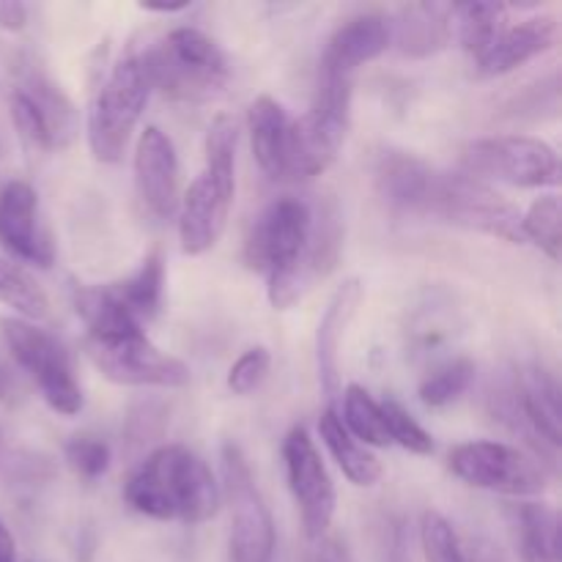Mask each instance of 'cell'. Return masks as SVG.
Segmentation results:
<instances>
[{
    "label": "cell",
    "instance_id": "cell-1",
    "mask_svg": "<svg viewBox=\"0 0 562 562\" xmlns=\"http://www.w3.org/2000/svg\"><path fill=\"white\" fill-rule=\"evenodd\" d=\"M124 499L148 519L201 525L217 514L223 492L201 456L184 445H162L132 472Z\"/></svg>",
    "mask_w": 562,
    "mask_h": 562
},
{
    "label": "cell",
    "instance_id": "cell-2",
    "mask_svg": "<svg viewBox=\"0 0 562 562\" xmlns=\"http://www.w3.org/2000/svg\"><path fill=\"white\" fill-rule=\"evenodd\" d=\"M313 228V206L300 198H278L252 223L245 241V263L267 278L274 311H289L302 300L307 283L302 274Z\"/></svg>",
    "mask_w": 562,
    "mask_h": 562
},
{
    "label": "cell",
    "instance_id": "cell-3",
    "mask_svg": "<svg viewBox=\"0 0 562 562\" xmlns=\"http://www.w3.org/2000/svg\"><path fill=\"white\" fill-rule=\"evenodd\" d=\"M236 121L217 115L206 132V168L201 170L179 203V241L187 256L212 250L228 225L236 195Z\"/></svg>",
    "mask_w": 562,
    "mask_h": 562
},
{
    "label": "cell",
    "instance_id": "cell-4",
    "mask_svg": "<svg viewBox=\"0 0 562 562\" xmlns=\"http://www.w3.org/2000/svg\"><path fill=\"white\" fill-rule=\"evenodd\" d=\"M351 93H355V80L318 71L311 110L300 119H291L289 179H316L338 159L349 135Z\"/></svg>",
    "mask_w": 562,
    "mask_h": 562
},
{
    "label": "cell",
    "instance_id": "cell-5",
    "mask_svg": "<svg viewBox=\"0 0 562 562\" xmlns=\"http://www.w3.org/2000/svg\"><path fill=\"white\" fill-rule=\"evenodd\" d=\"M151 86L181 102H203L228 86L231 66L220 44L198 27H176L143 55Z\"/></svg>",
    "mask_w": 562,
    "mask_h": 562
},
{
    "label": "cell",
    "instance_id": "cell-6",
    "mask_svg": "<svg viewBox=\"0 0 562 562\" xmlns=\"http://www.w3.org/2000/svg\"><path fill=\"white\" fill-rule=\"evenodd\" d=\"M151 91V75L143 55H132L113 66L88 110L86 132L93 159L108 165L124 159L132 132L140 124Z\"/></svg>",
    "mask_w": 562,
    "mask_h": 562
},
{
    "label": "cell",
    "instance_id": "cell-7",
    "mask_svg": "<svg viewBox=\"0 0 562 562\" xmlns=\"http://www.w3.org/2000/svg\"><path fill=\"white\" fill-rule=\"evenodd\" d=\"M461 173L521 190H547L560 184V157L547 140L530 135L481 137L461 148Z\"/></svg>",
    "mask_w": 562,
    "mask_h": 562
},
{
    "label": "cell",
    "instance_id": "cell-8",
    "mask_svg": "<svg viewBox=\"0 0 562 562\" xmlns=\"http://www.w3.org/2000/svg\"><path fill=\"white\" fill-rule=\"evenodd\" d=\"M5 349L20 371L33 379L44 404L58 415L71 417L82 409V390L75 379L69 351L55 335L27 318H0Z\"/></svg>",
    "mask_w": 562,
    "mask_h": 562
},
{
    "label": "cell",
    "instance_id": "cell-9",
    "mask_svg": "<svg viewBox=\"0 0 562 562\" xmlns=\"http://www.w3.org/2000/svg\"><path fill=\"white\" fill-rule=\"evenodd\" d=\"M428 217H439L456 228L477 231V234L497 236V239L514 241V245H525L519 209L508 198L499 195L492 184L461 173V170L456 173L439 170Z\"/></svg>",
    "mask_w": 562,
    "mask_h": 562
},
{
    "label": "cell",
    "instance_id": "cell-10",
    "mask_svg": "<svg viewBox=\"0 0 562 562\" xmlns=\"http://www.w3.org/2000/svg\"><path fill=\"white\" fill-rule=\"evenodd\" d=\"M86 351L104 379L126 387L181 390L190 384V366L148 340L143 329L86 338Z\"/></svg>",
    "mask_w": 562,
    "mask_h": 562
},
{
    "label": "cell",
    "instance_id": "cell-11",
    "mask_svg": "<svg viewBox=\"0 0 562 562\" xmlns=\"http://www.w3.org/2000/svg\"><path fill=\"white\" fill-rule=\"evenodd\" d=\"M223 488L231 508V562H272L274 521L239 445H223Z\"/></svg>",
    "mask_w": 562,
    "mask_h": 562
},
{
    "label": "cell",
    "instance_id": "cell-12",
    "mask_svg": "<svg viewBox=\"0 0 562 562\" xmlns=\"http://www.w3.org/2000/svg\"><path fill=\"white\" fill-rule=\"evenodd\" d=\"M450 472L461 483L505 497H536L547 488V470L536 456L505 442H467L450 453Z\"/></svg>",
    "mask_w": 562,
    "mask_h": 562
},
{
    "label": "cell",
    "instance_id": "cell-13",
    "mask_svg": "<svg viewBox=\"0 0 562 562\" xmlns=\"http://www.w3.org/2000/svg\"><path fill=\"white\" fill-rule=\"evenodd\" d=\"M283 461L291 494H294L296 505H300L305 536L307 541L316 543L318 538L329 532L335 505H338L333 475H329L316 442H313L311 434L302 426L291 428L289 437L283 439Z\"/></svg>",
    "mask_w": 562,
    "mask_h": 562
},
{
    "label": "cell",
    "instance_id": "cell-14",
    "mask_svg": "<svg viewBox=\"0 0 562 562\" xmlns=\"http://www.w3.org/2000/svg\"><path fill=\"white\" fill-rule=\"evenodd\" d=\"M0 245L16 261L49 269L55 245L38 212V195L27 181H9L0 190Z\"/></svg>",
    "mask_w": 562,
    "mask_h": 562
},
{
    "label": "cell",
    "instance_id": "cell-15",
    "mask_svg": "<svg viewBox=\"0 0 562 562\" xmlns=\"http://www.w3.org/2000/svg\"><path fill=\"white\" fill-rule=\"evenodd\" d=\"M521 431L532 437L538 453L554 459L562 445V395L554 373L530 366L514 382Z\"/></svg>",
    "mask_w": 562,
    "mask_h": 562
},
{
    "label": "cell",
    "instance_id": "cell-16",
    "mask_svg": "<svg viewBox=\"0 0 562 562\" xmlns=\"http://www.w3.org/2000/svg\"><path fill=\"white\" fill-rule=\"evenodd\" d=\"M179 157L176 146L159 126H146L135 146V184L143 203L157 217L170 220L179 212Z\"/></svg>",
    "mask_w": 562,
    "mask_h": 562
},
{
    "label": "cell",
    "instance_id": "cell-17",
    "mask_svg": "<svg viewBox=\"0 0 562 562\" xmlns=\"http://www.w3.org/2000/svg\"><path fill=\"white\" fill-rule=\"evenodd\" d=\"M439 170L404 151H384L376 162V190L390 212L428 217Z\"/></svg>",
    "mask_w": 562,
    "mask_h": 562
},
{
    "label": "cell",
    "instance_id": "cell-18",
    "mask_svg": "<svg viewBox=\"0 0 562 562\" xmlns=\"http://www.w3.org/2000/svg\"><path fill=\"white\" fill-rule=\"evenodd\" d=\"M393 47V22L384 14H360L346 20L338 31L329 36L327 49L322 55L318 71L349 77L355 80L357 69Z\"/></svg>",
    "mask_w": 562,
    "mask_h": 562
},
{
    "label": "cell",
    "instance_id": "cell-19",
    "mask_svg": "<svg viewBox=\"0 0 562 562\" xmlns=\"http://www.w3.org/2000/svg\"><path fill=\"white\" fill-rule=\"evenodd\" d=\"M560 38V22L552 14H532L525 20L505 25L503 33L494 38L488 53L475 60L481 77H499L519 66L530 64L538 55L549 53Z\"/></svg>",
    "mask_w": 562,
    "mask_h": 562
},
{
    "label": "cell",
    "instance_id": "cell-20",
    "mask_svg": "<svg viewBox=\"0 0 562 562\" xmlns=\"http://www.w3.org/2000/svg\"><path fill=\"white\" fill-rule=\"evenodd\" d=\"M362 300H366V285L357 278L344 280L335 289L333 300L327 302L322 322H318L316 333V368L318 382H322L324 393L338 395L340 387V346H344L346 329L355 322L357 311H360Z\"/></svg>",
    "mask_w": 562,
    "mask_h": 562
},
{
    "label": "cell",
    "instance_id": "cell-21",
    "mask_svg": "<svg viewBox=\"0 0 562 562\" xmlns=\"http://www.w3.org/2000/svg\"><path fill=\"white\" fill-rule=\"evenodd\" d=\"M252 157L272 181H289V135L291 119L272 97L252 99L247 110Z\"/></svg>",
    "mask_w": 562,
    "mask_h": 562
},
{
    "label": "cell",
    "instance_id": "cell-22",
    "mask_svg": "<svg viewBox=\"0 0 562 562\" xmlns=\"http://www.w3.org/2000/svg\"><path fill=\"white\" fill-rule=\"evenodd\" d=\"M453 5L448 3H415L398 11L393 22V44L406 58H428L448 47Z\"/></svg>",
    "mask_w": 562,
    "mask_h": 562
},
{
    "label": "cell",
    "instance_id": "cell-23",
    "mask_svg": "<svg viewBox=\"0 0 562 562\" xmlns=\"http://www.w3.org/2000/svg\"><path fill=\"white\" fill-rule=\"evenodd\" d=\"M22 93L31 99V104L36 108L38 119L44 121V130H47L49 146L55 148H66L71 146V140L80 132V119H77V108L60 86H55L47 75L42 71H27L25 80L20 82Z\"/></svg>",
    "mask_w": 562,
    "mask_h": 562
},
{
    "label": "cell",
    "instance_id": "cell-24",
    "mask_svg": "<svg viewBox=\"0 0 562 562\" xmlns=\"http://www.w3.org/2000/svg\"><path fill=\"white\" fill-rule=\"evenodd\" d=\"M318 431H322V442L327 445L335 464L340 467V472H344L355 486L371 488L382 481V464H379V459L366 448V445H360L349 431H346L338 412H324L322 423H318Z\"/></svg>",
    "mask_w": 562,
    "mask_h": 562
},
{
    "label": "cell",
    "instance_id": "cell-25",
    "mask_svg": "<svg viewBox=\"0 0 562 562\" xmlns=\"http://www.w3.org/2000/svg\"><path fill=\"white\" fill-rule=\"evenodd\" d=\"M110 289L140 327L157 318V313L162 311L165 294V261L159 250L148 252L137 272H132L126 280H119V283H110Z\"/></svg>",
    "mask_w": 562,
    "mask_h": 562
},
{
    "label": "cell",
    "instance_id": "cell-26",
    "mask_svg": "<svg viewBox=\"0 0 562 562\" xmlns=\"http://www.w3.org/2000/svg\"><path fill=\"white\" fill-rule=\"evenodd\" d=\"M505 16H508V5L503 3H464L453 5V16H450V31L453 38L472 55L481 60L494 44V38L503 33Z\"/></svg>",
    "mask_w": 562,
    "mask_h": 562
},
{
    "label": "cell",
    "instance_id": "cell-27",
    "mask_svg": "<svg viewBox=\"0 0 562 562\" xmlns=\"http://www.w3.org/2000/svg\"><path fill=\"white\" fill-rule=\"evenodd\" d=\"M521 554L527 562H560V516L547 503H525L516 510Z\"/></svg>",
    "mask_w": 562,
    "mask_h": 562
},
{
    "label": "cell",
    "instance_id": "cell-28",
    "mask_svg": "<svg viewBox=\"0 0 562 562\" xmlns=\"http://www.w3.org/2000/svg\"><path fill=\"white\" fill-rule=\"evenodd\" d=\"M346 431L360 445L371 448H387V426H384L382 401L373 398L360 384H349L344 390V415H338Z\"/></svg>",
    "mask_w": 562,
    "mask_h": 562
},
{
    "label": "cell",
    "instance_id": "cell-29",
    "mask_svg": "<svg viewBox=\"0 0 562 562\" xmlns=\"http://www.w3.org/2000/svg\"><path fill=\"white\" fill-rule=\"evenodd\" d=\"M0 305H9L27 322H42L49 313V300L42 285L14 263L0 261Z\"/></svg>",
    "mask_w": 562,
    "mask_h": 562
},
{
    "label": "cell",
    "instance_id": "cell-30",
    "mask_svg": "<svg viewBox=\"0 0 562 562\" xmlns=\"http://www.w3.org/2000/svg\"><path fill=\"white\" fill-rule=\"evenodd\" d=\"M521 234L525 241L541 247L552 261H560L562 252V203L558 195H543L521 212Z\"/></svg>",
    "mask_w": 562,
    "mask_h": 562
},
{
    "label": "cell",
    "instance_id": "cell-31",
    "mask_svg": "<svg viewBox=\"0 0 562 562\" xmlns=\"http://www.w3.org/2000/svg\"><path fill=\"white\" fill-rule=\"evenodd\" d=\"M475 362L459 357V360H450L445 366H439L437 371L428 373L420 384V401L431 409H442L450 406L453 401H459L467 390L475 382Z\"/></svg>",
    "mask_w": 562,
    "mask_h": 562
},
{
    "label": "cell",
    "instance_id": "cell-32",
    "mask_svg": "<svg viewBox=\"0 0 562 562\" xmlns=\"http://www.w3.org/2000/svg\"><path fill=\"white\" fill-rule=\"evenodd\" d=\"M384 412V426H387L390 445H401L404 450L415 456H431L434 453V439L415 417L409 415V409L398 404V401L387 398L382 401Z\"/></svg>",
    "mask_w": 562,
    "mask_h": 562
},
{
    "label": "cell",
    "instance_id": "cell-33",
    "mask_svg": "<svg viewBox=\"0 0 562 562\" xmlns=\"http://www.w3.org/2000/svg\"><path fill=\"white\" fill-rule=\"evenodd\" d=\"M420 543L426 562H464L459 532L437 510H426L420 521Z\"/></svg>",
    "mask_w": 562,
    "mask_h": 562
},
{
    "label": "cell",
    "instance_id": "cell-34",
    "mask_svg": "<svg viewBox=\"0 0 562 562\" xmlns=\"http://www.w3.org/2000/svg\"><path fill=\"white\" fill-rule=\"evenodd\" d=\"M64 459L71 467V472L80 475L82 481H97V477H102L108 472L110 448L108 442H102L97 437H75L66 442Z\"/></svg>",
    "mask_w": 562,
    "mask_h": 562
},
{
    "label": "cell",
    "instance_id": "cell-35",
    "mask_svg": "<svg viewBox=\"0 0 562 562\" xmlns=\"http://www.w3.org/2000/svg\"><path fill=\"white\" fill-rule=\"evenodd\" d=\"M269 368H272V357L263 346L256 349H247L239 360L231 366L228 371V390L234 395H250L256 393L263 384V379L269 376Z\"/></svg>",
    "mask_w": 562,
    "mask_h": 562
},
{
    "label": "cell",
    "instance_id": "cell-36",
    "mask_svg": "<svg viewBox=\"0 0 562 562\" xmlns=\"http://www.w3.org/2000/svg\"><path fill=\"white\" fill-rule=\"evenodd\" d=\"M11 119H14L16 132H20V137L27 146L38 148V151H53L47 130H44V121L38 119L36 108H33L31 99H27L20 88L11 93Z\"/></svg>",
    "mask_w": 562,
    "mask_h": 562
},
{
    "label": "cell",
    "instance_id": "cell-37",
    "mask_svg": "<svg viewBox=\"0 0 562 562\" xmlns=\"http://www.w3.org/2000/svg\"><path fill=\"white\" fill-rule=\"evenodd\" d=\"M461 554H464V562H508V552L499 547L497 541L486 536H472L461 538Z\"/></svg>",
    "mask_w": 562,
    "mask_h": 562
},
{
    "label": "cell",
    "instance_id": "cell-38",
    "mask_svg": "<svg viewBox=\"0 0 562 562\" xmlns=\"http://www.w3.org/2000/svg\"><path fill=\"white\" fill-rule=\"evenodd\" d=\"M313 562H351V554L344 541H338L333 536H324L318 538L316 549H313Z\"/></svg>",
    "mask_w": 562,
    "mask_h": 562
},
{
    "label": "cell",
    "instance_id": "cell-39",
    "mask_svg": "<svg viewBox=\"0 0 562 562\" xmlns=\"http://www.w3.org/2000/svg\"><path fill=\"white\" fill-rule=\"evenodd\" d=\"M27 25V5L20 0H0V27L3 31H22Z\"/></svg>",
    "mask_w": 562,
    "mask_h": 562
},
{
    "label": "cell",
    "instance_id": "cell-40",
    "mask_svg": "<svg viewBox=\"0 0 562 562\" xmlns=\"http://www.w3.org/2000/svg\"><path fill=\"white\" fill-rule=\"evenodd\" d=\"M16 390H20V387H16L14 371H11L9 362L0 357V401H5V404H9V401H14Z\"/></svg>",
    "mask_w": 562,
    "mask_h": 562
},
{
    "label": "cell",
    "instance_id": "cell-41",
    "mask_svg": "<svg viewBox=\"0 0 562 562\" xmlns=\"http://www.w3.org/2000/svg\"><path fill=\"white\" fill-rule=\"evenodd\" d=\"M190 5V0H179V3H140V9L154 11V14H179V11H187Z\"/></svg>",
    "mask_w": 562,
    "mask_h": 562
},
{
    "label": "cell",
    "instance_id": "cell-42",
    "mask_svg": "<svg viewBox=\"0 0 562 562\" xmlns=\"http://www.w3.org/2000/svg\"><path fill=\"white\" fill-rule=\"evenodd\" d=\"M14 538H11V532L5 530V525L0 521V562H14Z\"/></svg>",
    "mask_w": 562,
    "mask_h": 562
}]
</instances>
